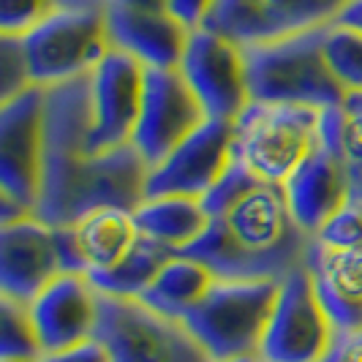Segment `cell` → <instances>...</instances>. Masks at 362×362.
Instances as JSON below:
<instances>
[{
  "mask_svg": "<svg viewBox=\"0 0 362 362\" xmlns=\"http://www.w3.org/2000/svg\"><path fill=\"white\" fill-rule=\"evenodd\" d=\"M90 74L47 88V142L36 216L71 226L101 207L136 210L145 202L150 166L134 145L90 147Z\"/></svg>",
  "mask_w": 362,
  "mask_h": 362,
  "instance_id": "6da1fadb",
  "label": "cell"
},
{
  "mask_svg": "<svg viewBox=\"0 0 362 362\" xmlns=\"http://www.w3.org/2000/svg\"><path fill=\"white\" fill-rule=\"evenodd\" d=\"M310 243L313 235L291 216L284 185L262 180L213 216L207 232L177 254L199 259L216 278L284 281L305 264Z\"/></svg>",
  "mask_w": 362,
  "mask_h": 362,
  "instance_id": "7a4b0ae2",
  "label": "cell"
},
{
  "mask_svg": "<svg viewBox=\"0 0 362 362\" xmlns=\"http://www.w3.org/2000/svg\"><path fill=\"white\" fill-rule=\"evenodd\" d=\"M327 28L245 47L251 101L303 104L313 109L341 107L346 88L325 52Z\"/></svg>",
  "mask_w": 362,
  "mask_h": 362,
  "instance_id": "3957f363",
  "label": "cell"
},
{
  "mask_svg": "<svg viewBox=\"0 0 362 362\" xmlns=\"http://www.w3.org/2000/svg\"><path fill=\"white\" fill-rule=\"evenodd\" d=\"M278 291L281 281L216 278L204 300L182 316V325L210 354V360L259 354Z\"/></svg>",
  "mask_w": 362,
  "mask_h": 362,
  "instance_id": "277c9868",
  "label": "cell"
},
{
  "mask_svg": "<svg viewBox=\"0 0 362 362\" xmlns=\"http://www.w3.org/2000/svg\"><path fill=\"white\" fill-rule=\"evenodd\" d=\"M237 158L262 180L284 185L319 145L322 109L251 101L235 120Z\"/></svg>",
  "mask_w": 362,
  "mask_h": 362,
  "instance_id": "5b68a950",
  "label": "cell"
},
{
  "mask_svg": "<svg viewBox=\"0 0 362 362\" xmlns=\"http://www.w3.org/2000/svg\"><path fill=\"white\" fill-rule=\"evenodd\" d=\"M95 338L112 362H213L182 322L126 297H98Z\"/></svg>",
  "mask_w": 362,
  "mask_h": 362,
  "instance_id": "8992f818",
  "label": "cell"
},
{
  "mask_svg": "<svg viewBox=\"0 0 362 362\" xmlns=\"http://www.w3.org/2000/svg\"><path fill=\"white\" fill-rule=\"evenodd\" d=\"M22 41L30 76L41 88L88 76L112 49L107 11L98 8H57Z\"/></svg>",
  "mask_w": 362,
  "mask_h": 362,
  "instance_id": "52a82bcc",
  "label": "cell"
},
{
  "mask_svg": "<svg viewBox=\"0 0 362 362\" xmlns=\"http://www.w3.org/2000/svg\"><path fill=\"white\" fill-rule=\"evenodd\" d=\"M47 142V88L0 104V194L36 213Z\"/></svg>",
  "mask_w": 362,
  "mask_h": 362,
  "instance_id": "ba28073f",
  "label": "cell"
},
{
  "mask_svg": "<svg viewBox=\"0 0 362 362\" xmlns=\"http://www.w3.org/2000/svg\"><path fill=\"white\" fill-rule=\"evenodd\" d=\"M341 128L344 109H322L319 145L284 182L291 216L308 235H316L349 202V172L341 150Z\"/></svg>",
  "mask_w": 362,
  "mask_h": 362,
  "instance_id": "9c48e42d",
  "label": "cell"
},
{
  "mask_svg": "<svg viewBox=\"0 0 362 362\" xmlns=\"http://www.w3.org/2000/svg\"><path fill=\"white\" fill-rule=\"evenodd\" d=\"M335 338L305 264L281 281L278 303L259 346L264 362H319Z\"/></svg>",
  "mask_w": 362,
  "mask_h": 362,
  "instance_id": "30bf717a",
  "label": "cell"
},
{
  "mask_svg": "<svg viewBox=\"0 0 362 362\" xmlns=\"http://www.w3.org/2000/svg\"><path fill=\"white\" fill-rule=\"evenodd\" d=\"M177 69L197 93L207 117L237 120L251 104L245 47L210 28L191 30Z\"/></svg>",
  "mask_w": 362,
  "mask_h": 362,
  "instance_id": "8fae6325",
  "label": "cell"
},
{
  "mask_svg": "<svg viewBox=\"0 0 362 362\" xmlns=\"http://www.w3.org/2000/svg\"><path fill=\"white\" fill-rule=\"evenodd\" d=\"M344 6L346 0H216L202 28L254 47L327 28Z\"/></svg>",
  "mask_w": 362,
  "mask_h": 362,
  "instance_id": "7c38bea8",
  "label": "cell"
},
{
  "mask_svg": "<svg viewBox=\"0 0 362 362\" xmlns=\"http://www.w3.org/2000/svg\"><path fill=\"white\" fill-rule=\"evenodd\" d=\"M204 120L207 112L180 69H147L145 98L134 131V147L150 169L158 166L180 142H185Z\"/></svg>",
  "mask_w": 362,
  "mask_h": 362,
  "instance_id": "4fadbf2b",
  "label": "cell"
},
{
  "mask_svg": "<svg viewBox=\"0 0 362 362\" xmlns=\"http://www.w3.org/2000/svg\"><path fill=\"white\" fill-rule=\"evenodd\" d=\"M235 120L207 117L185 142L150 169L147 197H197L202 199L237 158Z\"/></svg>",
  "mask_w": 362,
  "mask_h": 362,
  "instance_id": "5bb4252c",
  "label": "cell"
},
{
  "mask_svg": "<svg viewBox=\"0 0 362 362\" xmlns=\"http://www.w3.org/2000/svg\"><path fill=\"white\" fill-rule=\"evenodd\" d=\"M147 69L120 49H109L90 71V147L107 153L134 145V131L145 98Z\"/></svg>",
  "mask_w": 362,
  "mask_h": 362,
  "instance_id": "9a60e30c",
  "label": "cell"
},
{
  "mask_svg": "<svg viewBox=\"0 0 362 362\" xmlns=\"http://www.w3.org/2000/svg\"><path fill=\"white\" fill-rule=\"evenodd\" d=\"M54 226L38 216L0 226V294L33 303L38 291L60 275Z\"/></svg>",
  "mask_w": 362,
  "mask_h": 362,
  "instance_id": "2e32d148",
  "label": "cell"
},
{
  "mask_svg": "<svg viewBox=\"0 0 362 362\" xmlns=\"http://www.w3.org/2000/svg\"><path fill=\"white\" fill-rule=\"evenodd\" d=\"M98 289L88 275L60 272L30 303L44 354L90 341L98 327Z\"/></svg>",
  "mask_w": 362,
  "mask_h": 362,
  "instance_id": "e0dca14e",
  "label": "cell"
},
{
  "mask_svg": "<svg viewBox=\"0 0 362 362\" xmlns=\"http://www.w3.org/2000/svg\"><path fill=\"white\" fill-rule=\"evenodd\" d=\"M107 33L112 49L128 52L145 69H177L191 30L169 11H145L120 3L107 6Z\"/></svg>",
  "mask_w": 362,
  "mask_h": 362,
  "instance_id": "ac0fdd59",
  "label": "cell"
},
{
  "mask_svg": "<svg viewBox=\"0 0 362 362\" xmlns=\"http://www.w3.org/2000/svg\"><path fill=\"white\" fill-rule=\"evenodd\" d=\"M305 270L335 329L362 327V251L310 243Z\"/></svg>",
  "mask_w": 362,
  "mask_h": 362,
  "instance_id": "d6986e66",
  "label": "cell"
},
{
  "mask_svg": "<svg viewBox=\"0 0 362 362\" xmlns=\"http://www.w3.org/2000/svg\"><path fill=\"white\" fill-rule=\"evenodd\" d=\"M134 216L142 235L172 251L194 245L213 221L204 210V202L197 197H147Z\"/></svg>",
  "mask_w": 362,
  "mask_h": 362,
  "instance_id": "ffe728a7",
  "label": "cell"
},
{
  "mask_svg": "<svg viewBox=\"0 0 362 362\" xmlns=\"http://www.w3.org/2000/svg\"><path fill=\"white\" fill-rule=\"evenodd\" d=\"M213 284H216V272L207 264L185 254H175L139 297V303H145L156 313L182 322V316L199 305Z\"/></svg>",
  "mask_w": 362,
  "mask_h": 362,
  "instance_id": "44dd1931",
  "label": "cell"
},
{
  "mask_svg": "<svg viewBox=\"0 0 362 362\" xmlns=\"http://www.w3.org/2000/svg\"><path fill=\"white\" fill-rule=\"evenodd\" d=\"M74 226H76V235L82 243V251L88 256L90 272L115 267L142 237L134 210H123V207L93 210L90 216H85Z\"/></svg>",
  "mask_w": 362,
  "mask_h": 362,
  "instance_id": "7402d4cb",
  "label": "cell"
},
{
  "mask_svg": "<svg viewBox=\"0 0 362 362\" xmlns=\"http://www.w3.org/2000/svg\"><path fill=\"white\" fill-rule=\"evenodd\" d=\"M175 254L177 251H172V248H166L161 243H156V240L142 235L136 240V245L115 267L101 272H90L88 278H90L93 286L101 294L139 300L147 291V286L156 281V275L163 270V264Z\"/></svg>",
  "mask_w": 362,
  "mask_h": 362,
  "instance_id": "603a6c76",
  "label": "cell"
},
{
  "mask_svg": "<svg viewBox=\"0 0 362 362\" xmlns=\"http://www.w3.org/2000/svg\"><path fill=\"white\" fill-rule=\"evenodd\" d=\"M44 354L30 305L0 294V360L38 362Z\"/></svg>",
  "mask_w": 362,
  "mask_h": 362,
  "instance_id": "cb8c5ba5",
  "label": "cell"
},
{
  "mask_svg": "<svg viewBox=\"0 0 362 362\" xmlns=\"http://www.w3.org/2000/svg\"><path fill=\"white\" fill-rule=\"evenodd\" d=\"M325 52L346 93H362V33L344 25H327Z\"/></svg>",
  "mask_w": 362,
  "mask_h": 362,
  "instance_id": "d4e9b609",
  "label": "cell"
},
{
  "mask_svg": "<svg viewBox=\"0 0 362 362\" xmlns=\"http://www.w3.org/2000/svg\"><path fill=\"white\" fill-rule=\"evenodd\" d=\"M33 82L30 63L25 52L22 36H3L0 33V104L11 101L14 95L25 93Z\"/></svg>",
  "mask_w": 362,
  "mask_h": 362,
  "instance_id": "484cf974",
  "label": "cell"
},
{
  "mask_svg": "<svg viewBox=\"0 0 362 362\" xmlns=\"http://www.w3.org/2000/svg\"><path fill=\"white\" fill-rule=\"evenodd\" d=\"M313 240L329 248H341V251H362V202H346L313 235Z\"/></svg>",
  "mask_w": 362,
  "mask_h": 362,
  "instance_id": "4316f807",
  "label": "cell"
},
{
  "mask_svg": "<svg viewBox=\"0 0 362 362\" xmlns=\"http://www.w3.org/2000/svg\"><path fill=\"white\" fill-rule=\"evenodd\" d=\"M57 11V0H0V33L28 36Z\"/></svg>",
  "mask_w": 362,
  "mask_h": 362,
  "instance_id": "83f0119b",
  "label": "cell"
},
{
  "mask_svg": "<svg viewBox=\"0 0 362 362\" xmlns=\"http://www.w3.org/2000/svg\"><path fill=\"white\" fill-rule=\"evenodd\" d=\"M256 182H262V177L254 175L240 158H235V163L226 169V175H223V177H221L204 197H202L204 210L210 213V218L218 216V213H223V210L232 207L243 194H248Z\"/></svg>",
  "mask_w": 362,
  "mask_h": 362,
  "instance_id": "f1b7e54d",
  "label": "cell"
},
{
  "mask_svg": "<svg viewBox=\"0 0 362 362\" xmlns=\"http://www.w3.org/2000/svg\"><path fill=\"white\" fill-rule=\"evenodd\" d=\"M344 128H341V150L346 161H362V93H346Z\"/></svg>",
  "mask_w": 362,
  "mask_h": 362,
  "instance_id": "f546056e",
  "label": "cell"
},
{
  "mask_svg": "<svg viewBox=\"0 0 362 362\" xmlns=\"http://www.w3.org/2000/svg\"><path fill=\"white\" fill-rule=\"evenodd\" d=\"M54 243H57V256H60V270L76 272V275H88L90 264L88 256L82 251V243L76 235V226H54Z\"/></svg>",
  "mask_w": 362,
  "mask_h": 362,
  "instance_id": "4dcf8cb0",
  "label": "cell"
},
{
  "mask_svg": "<svg viewBox=\"0 0 362 362\" xmlns=\"http://www.w3.org/2000/svg\"><path fill=\"white\" fill-rule=\"evenodd\" d=\"M38 362H112V354L104 346V341H98L93 335L90 341H82L69 349H60V351H47L41 354Z\"/></svg>",
  "mask_w": 362,
  "mask_h": 362,
  "instance_id": "1f68e13d",
  "label": "cell"
},
{
  "mask_svg": "<svg viewBox=\"0 0 362 362\" xmlns=\"http://www.w3.org/2000/svg\"><path fill=\"white\" fill-rule=\"evenodd\" d=\"M319 362H362V327L335 329V338Z\"/></svg>",
  "mask_w": 362,
  "mask_h": 362,
  "instance_id": "d6a6232c",
  "label": "cell"
},
{
  "mask_svg": "<svg viewBox=\"0 0 362 362\" xmlns=\"http://www.w3.org/2000/svg\"><path fill=\"white\" fill-rule=\"evenodd\" d=\"M213 6H216V0H169V14L180 19L188 30H197L204 25Z\"/></svg>",
  "mask_w": 362,
  "mask_h": 362,
  "instance_id": "836d02e7",
  "label": "cell"
},
{
  "mask_svg": "<svg viewBox=\"0 0 362 362\" xmlns=\"http://www.w3.org/2000/svg\"><path fill=\"white\" fill-rule=\"evenodd\" d=\"M335 25H344V28L362 33V0H346V6L335 17Z\"/></svg>",
  "mask_w": 362,
  "mask_h": 362,
  "instance_id": "e575fe53",
  "label": "cell"
},
{
  "mask_svg": "<svg viewBox=\"0 0 362 362\" xmlns=\"http://www.w3.org/2000/svg\"><path fill=\"white\" fill-rule=\"evenodd\" d=\"M349 172V199L362 202V161H346Z\"/></svg>",
  "mask_w": 362,
  "mask_h": 362,
  "instance_id": "d590c367",
  "label": "cell"
},
{
  "mask_svg": "<svg viewBox=\"0 0 362 362\" xmlns=\"http://www.w3.org/2000/svg\"><path fill=\"white\" fill-rule=\"evenodd\" d=\"M120 6L131 8H145V11H169V0H115Z\"/></svg>",
  "mask_w": 362,
  "mask_h": 362,
  "instance_id": "8d00e7d4",
  "label": "cell"
},
{
  "mask_svg": "<svg viewBox=\"0 0 362 362\" xmlns=\"http://www.w3.org/2000/svg\"><path fill=\"white\" fill-rule=\"evenodd\" d=\"M112 0H57V8H98L107 11Z\"/></svg>",
  "mask_w": 362,
  "mask_h": 362,
  "instance_id": "74e56055",
  "label": "cell"
},
{
  "mask_svg": "<svg viewBox=\"0 0 362 362\" xmlns=\"http://www.w3.org/2000/svg\"><path fill=\"white\" fill-rule=\"evenodd\" d=\"M213 362H264L262 354H237V357H226V360H213Z\"/></svg>",
  "mask_w": 362,
  "mask_h": 362,
  "instance_id": "f35d334b",
  "label": "cell"
},
{
  "mask_svg": "<svg viewBox=\"0 0 362 362\" xmlns=\"http://www.w3.org/2000/svg\"><path fill=\"white\" fill-rule=\"evenodd\" d=\"M0 362H30V360H0Z\"/></svg>",
  "mask_w": 362,
  "mask_h": 362,
  "instance_id": "ab89813d",
  "label": "cell"
}]
</instances>
